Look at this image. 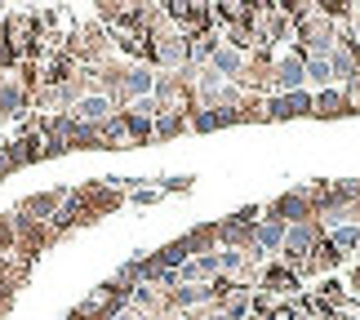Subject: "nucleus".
<instances>
[{
  "mask_svg": "<svg viewBox=\"0 0 360 320\" xmlns=\"http://www.w3.org/2000/svg\"><path fill=\"white\" fill-rule=\"evenodd\" d=\"M156 67L151 63H120V89L112 94L116 98V107L124 111L129 103H138V98H151V94H156Z\"/></svg>",
  "mask_w": 360,
  "mask_h": 320,
  "instance_id": "obj_1",
  "label": "nucleus"
},
{
  "mask_svg": "<svg viewBox=\"0 0 360 320\" xmlns=\"http://www.w3.org/2000/svg\"><path fill=\"white\" fill-rule=\"evenodd\" d=\"M210 67H214L223 80L240 85V76H245V67H249V53H245V49H231V45H218V53L210 58Z\"/></svg>",
  "mask_w": 360,
  "mask_h": 320,
  "instance_id": "obj_7",
  "label": "nucleus"
},
{
  "mask_svg": "<svg viewBox=\"0 0 360 320\" xmlns=\"http://www.w3.org/2000/svg\"><path fill=\"white\" fill-rule=\"evenodd\" d=\"M72 191H76V187H53V191H36V196H27V200L18 205V214H22V218H32V222H45V227H49V222L58 218V210H63L67 200H72Z\"/></svg>",
  "mask_w": 360,
  "mask_h": 320,
  "instance_id": "obj_5",
  "label": "nucleus"
},
{
  "mask_svg": "<svg viewBox=\"0 0 360 320\" xmlns=\"http://www.w3.org/2000/svg\"><path fill=\"white\" fill-rule=\"evenodd\" d=\"M72 120H80V124H89V129H103L112 116H120V107H116V98L112 94H103V89H85L76 98V107L67 111Z\"/></svg>",
  "mask_w": 360,
  "mask_h": 320,
  "instance_id": "obj_3",
  "label": "nucleus"
},
{
  "mask_svg": "<svg viewBox=\"0 0 360 320\" xmlns=\"http://www.w3.org/2000/svg\"><path fill=\"white\" fill-rule=\"evenodd\" d=\"M329 245L338 249V254H356L360 249V222H342V227L329 231Z\"/></svg>",
  "mask_w": 360,
  "mask_h": 320,
  "instance_id": "obj_10",
  "label": "nucleus"
},
{
  "mask_svg": "<svg viewBox=\"0 0 360 320\" xmlns=\"http://www.w3.org/2000/svg\"><path fill=\"white\" fill-rule=\"evenodd\" d=\"M183 129H191L187 116H160L156 120V138H174V134H183Z\"/></svg>",
  "mask_w": 360,
  "mask_h": 320,
  "instance_id": "obj_11",
  "label": "nucleus"
},
{
  "mask_svg": "<svg viewBox=\"0 0 360 320\" xmlns=\"http://www.w3.org/2000/svg\"><path fill=\"white\" fill-rule=\"evenodd\" d=\"M311 89H298V94H271L267 98V116L271 120H298V116H311Z\"/></svg>",
  "mask_w": 360,
  "mask_h": 320,
  "instance_id": "obj_6",
  "label": "nucleus"
},
{
  "mask_svg": "<svg viewBox=\"0 0 360 320\" xmlns=\"http://www.w3.org/2000/svg\"><path fill=\"white\" fill-rule=\"evenodd\" d=\"M9 80H13L9 72H0V94H5V89H9Z\"/></svg>",
  "mask_w": 360,
  "mask_h": 320,
  "instance_id": "obj_13",
  "label": "nucleus"
},
{
  "mask_svg": "<svg viewBox=\"0 0 360 320\" xmlns=\"http://www.w3.org/2000/svg\"><path fill=\"white\" fill-rule=\"evenodd\" d=\"M307 89H311V94H321V89H338L329 58H307Z\"/></svg>",
  "mask_w": 360,
  "mask_h": 320,
  "instance_id": "obj_9",
  "label": "nucleus"
},
{
  "mask_svg": "<svg viewBox=\"0 0 360 320\" xmlns=\"http://www.w3.org/2000/svg\"><path fill=\"white\" fill-rule=\"evenodd\" d=\"M311 98H316L311 116H321V120H334V116H352L347 89H321V94H311Z\"/></svg>",
  "mask_w": 360,
  "mask_h": 320,
  "instance_id": "obj_8",
  "label": "nucleus"
},
{
  "mask_svg": "<svg viewBox=\"0 0 360 320\" xmlns=\"http://www.w3.org/2000/svg\"><path fill=\"white\" fill-rule=\"evenodd\" d=\"M129 196H134V205H151V200H160V187H134Z\"/></svg>",
  "mask_w": 360,
  "mask_h": 320,
  "instance_id": "obj_12",
  "label": "nucleus"
},
{
  "mask_svg": "<svg viewBox=\"0 0 360 320\" xmlns=\"http://www.w3.org/2000/svg\"><path fill=\"white\" fill-rule=\"evenodd\" d=\"M262 218H281V222H311L316 210H311V196H307V187H294V191H285V196H276L267 210H262Z\"/></svg>",
  "mask_w": 360,
  "mask_h": 320,
  "instance_id": "obj_4",
  "label": "nucleus"
},
{
  "mask_svg": "<svg viewBox=\"0 0 360 320\" xmlns=\"http://www.w3.org/2000/svg\"><path fill=\"white\" fill-rule=\"evenodd\" d=\"M307 89V58L289 45L285 53H276V67H271V94H298Z\"/></svg>",
  "mask_w": 360,
  "mask_h": 320,
  "instance_id": "obj_2",
  "label": "nucleus"
}]
</instances>
